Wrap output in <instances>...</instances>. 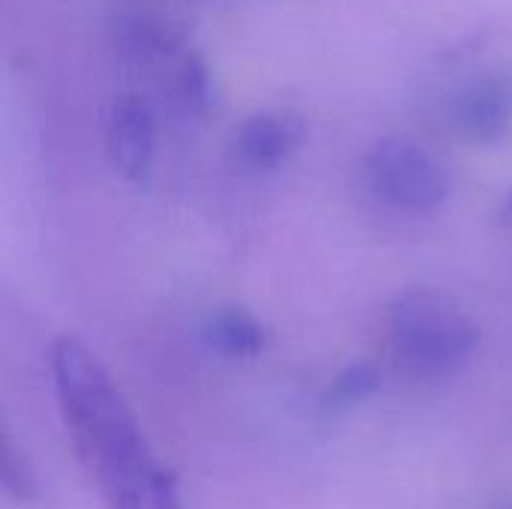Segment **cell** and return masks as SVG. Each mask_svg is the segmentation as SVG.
<instances>
[{
	"mask_svg": "<svg viewBox=\"0 0 512 509\" xmlns=\"http://www.w3.org/2000/svg\"><path fill=\"white\" fill-rule=\"evenodd\" d=\"M51 381L72 450L108 509H183L105 366L78 342L51 348Z\"/></svg>",
	"mask_w": 512,
	"mask_h": 509,
	"instance_id": "1",
	"label": "cell"
},
{
	"mask_svg": "<svg viewBox=\"0 0 512 509\" xmlns=\"http://www.w3.org/2000/svg\"><path fill=\"white\" fill-rule=\"evenodd\" d=\"M390 342L414 378H447L474 357L480 327L447 294L408 291L390 306Z\"/></svg>",
	"mask_w": 512,
	"mask_h": 509,
	"instance_id": "2",
	"label": "cell"
},
{
	"mask_svg": "<svg viewBox=\"0 0 512 509\" xmlns=\"http://www.w3.org/2000/svg\"><path fill=\"white\" fill-rule=\"evenodd\" d=\"M369 177L387 204L408 213L441 207L453 189L447 168L420 144L405 138H387L372 150Z\"/></svg>",
	"mask_w": 512,
	"mask_h": 509,
	"instance_id": "3",
	"label": "cell"
},
{
	"mask_svg": "<svg viewBox=\"0 0 512 509\" xmlns=\"http://www.w3.org/2000/svg\"><path fill=\"white\" fill-rule=\"evenodd\" d=\"M108 153L129 180H144L156 153L153 111L141 96H120L108 117Z\"/></svg>",
	"mask_w": 512,
	"mask_h": 509,
	"instance_id": "4",
	"label": "cell"
},
{
	"mask_svg": "<svg viewBox=\"0 0 512 509\" xmlns=\"http://www.w3.org/2000/svg\"><path fill=\"white\" fill-rule=\"evenodd\" d=\"M303 141V126L285 114H255L237 135V153L249 168H279Z\"/></svg>",
	"mask_w": 512,
	"mask_h": 509,
	"instance_id": "5",
	"label": "cell"
},
{
	"mask_svg": "<svg viewBox=\"0 0 512 509\" xmlns=\"http://www.w3.org/2000/svg\"><path fill=\"white\" fill-rule=\"evenodd\" d=\"M456 123L462 135H468L471 141H501L512 123V90L504 81L474 84L456 105Z\"/></svg>",
	"mask_w": 512,
	"mask_h": 509,
	"instance_id": "6",
	"label": "cell"
},
{
	"mask_svg": "<svg viewBox=\"0 0 512 509\" xmlns=\"http://www.w3.org/2000/svg\"><path fill=\"white\" fill-rule=\"evenodd\" d=\"M123 33L135 48L168 51L183 39V21L174 0H132Z\"/></svg>",
	"mask_w": 512,
	"mask_h": 509,
	"instance_id": "7",
	"label": "cell"
},
{
	"mask_svg": "<svg viewBox=\"0 0 512 509\" xmlns=\"http://www.w3.org/2000/svg\"><path fill=\"white\" fill-rule=\"evenodd\" d=\"M207 342L231 360L258 357L267 345V330L261 321L243 309H222L207 324Z\"/></svg>",
	"mask_w": 512,
	"mask_h": 509,
	"instance_id": "8",
	"label": "cell"
},
{
	"mask_svg": "<svg viewBox=\"0 0 512 509\" xmlns=\"http://www.w3.org/2000/svg\"><path fill=\"white\" fill-rule=\"evenodd\" d=\"M378 387H381V369L378 366H372V363H351L348 369H342L336 375L327 402L336 405V408H345V405L369 399Z\"/></svg>",
	"mask_w": 512,
	"mask_h": 509,
	"instance_id": "9",
	"label": "cell"
},
{
	"mask_svg": "<svg viewBox=\"0 0 512 509\" xmlns=\"http://www.w3.org/2000/svg\"><path fill=\"white\" fill-rule=\"evenodd\" d=\"M183 87H186V99L189 102H195V105H207L210 102V75H207V69H204V63L198 57H192L186 63Z\"/></svg>",
	"mask_w": 512,
	"mask_h": 509,
	"instance_id": "10",
	"label": "cell"
}]
</instances>
